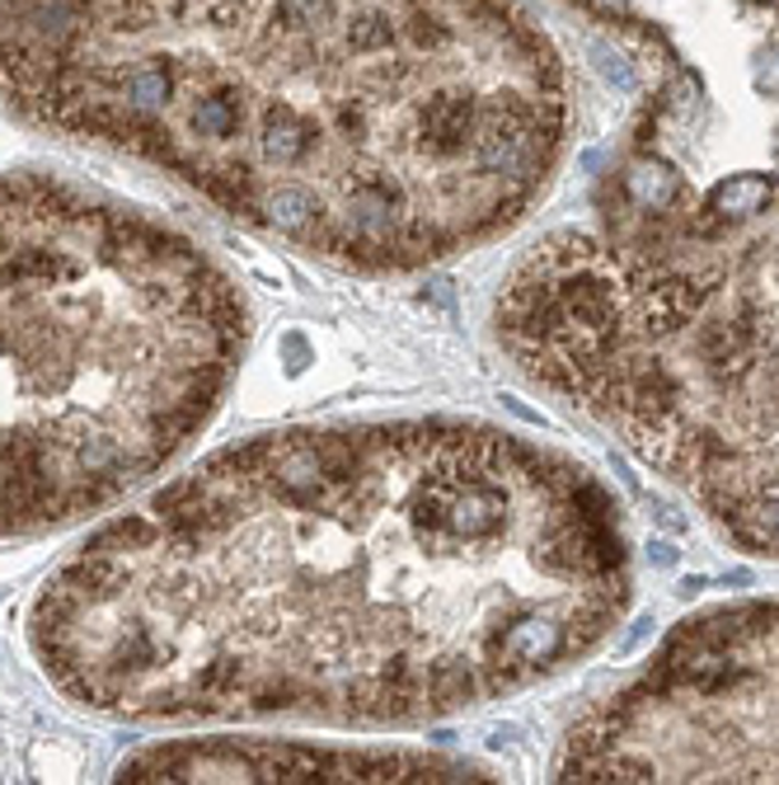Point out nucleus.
Instances as JSON below:
<instances>
[{
    "label": "nucleus",
    "instance_id": "nucleus-4",
    "mask_svg": "<svg viewBox=\"0 0 779 785\" xmlns=\"http://www.w3.org/2000/svg\"><path fill=\"white\" fill-rule=\"evenodd\" d=\"M498 339L728 537L779 555V231L728 259L550 235L512 268Z\"/></svg>",
    "mask_w": 779,
    "mask_h": 785
},
{
    "label": "nucleus",
    "instance_id": "nucleus-1",
    "mask_svg": "<svg viewBox=\"0 0 779 785\" xmlns=\"http://www.w3.org/2000/svg\"><path fill=\"white\" fill-rule=\"evenodd\" d=\"M629 602L611 489L461 419L239 442L57 564L29 616L117 720L428 724L564 669Z\"/></svg>",
    "mask_w": 779,
    "mask_h": 785
},
{
    "label": "nucleus",
    "instance_id": "nucleus-6",
    "mask_svg": "<svg viewBox=\"0 0 779 785\" xmlns=\"http://www.w3.org/2000/svg\"><path fill=\"white\" fill-rule=\"evenodd\" d=\"M123 781H484L465 762L381 748H319L296 738L151 743L117 767Z\"/></svg>",
    "mask_w": 779,
    "mask_h": 785
},
{
    "label": "nucleus",
    "instance_id": "nucleus-5",
    "mask_svg": "<svg viewBox=\"0 0 779 785\" xmlns=\"http://www.w3.org/2000/svg\"><path fill=\"white\" fill-rule=\"evenodd\" d=\"M564 781H779V602L686 621L568 734Z\"/></svg>",
    "mask_w": 779,
    "mask_h": 785
},
{
    "label": "nucleus",
    "instance_id": "nucleus-2",
    "mask_svg": "<svg viewBox=\"0 0 779 785\" xmlns=\"http://www.w3.org/2000/svg\"><path fill=\"white\" fill-rule=\"evenodd\" d=\"M0 100L362 273L516 226L568 128L512 0H0Z\"/></svg>",
    "mask_w": 779,
    "mask_h": 785
},
{
    "label": "nucleus",
    "instance_id": "nucleus-3",
    "mask_svg": "<svg viewBox=\"0 0 779 785\" xmlns=\"http://www.w3.org/2000/svg\"><path fill=\"white\" fill-rule=\"evenodd\" d=\"M245 344L249 306L188 231L57 174H0V541L165 470Z\"/></svg>",
    "mask_w": 779,
    "mask_h": 785
}]
</instances>
